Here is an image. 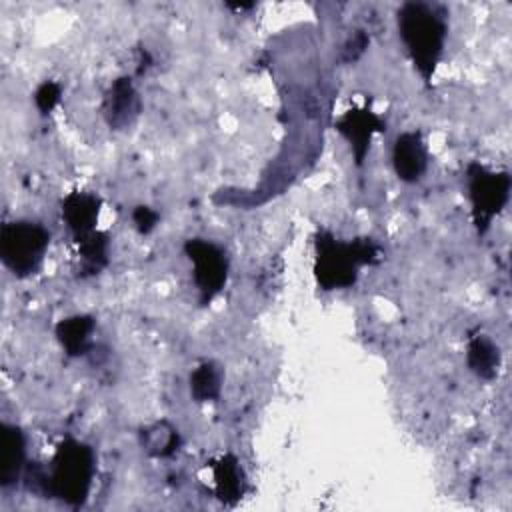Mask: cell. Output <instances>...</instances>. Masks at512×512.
Here are the masks:
<instances>
[{"instance_id": "obj_1", "label": "cell", "mask_w": 512, "mask_h": 512, "mask_svg": "<svg viewBox=\"0 0 512 512\" xmlns=\"http://www.w3.org/2000/svg\"><path fill=\"white\" fill-rule=\"evenodd\" d=\"M398 30L418 74L430 82L446 40L444 18L424 2H406L398 10Z\"/></svg>"}, {"instance_id": "obj_2", "label": "cell", "mask_w": 512, "mask_h": 512, "mask_svg": "<svg viewBox=\"0 0 512 512\" xmlns=\"http://www.w3.org/2000/svg\"><path fill=\"white\" fill-rule=\"evenodd\" d=\"M378 258L380 250L370 238L340 242L330 232H320L316 238L314 274L324 290L348 288L356 282L360 266L374 264Z\"/></svg>"}, {"instance_id": "obj_3", "label": "cell", "mask_w": 512, "mask_h": 512, "mask_svg": "<svg viewBox=\"0 0 512 512\" xmlns=\"http://www.w3.org/2000/svg\"><path fill=\"white\" fill-rule=\"evenodd\" d=\"M94 478V452L78 440L58 444L48 470L50 496L68 506H82L90 494Z\"/></svg>"}, {"instance_id": "obj_4", "label": "cell", "mask_w": 512, "mask_h": 512, "mask_svg": "<svg viewBox=\"0 0 512 512\" xmlns=\"http://www.w3.org/2000/svg\"><path fill=\"white\" fill-rule=\"evenodd\" d=\"M50 244L48 230L30 220H14L6 222L0 230V256L4 266L14 276H28L32 274Z\"/></svg>"}, {"instance_id": "obj_5", "label": "cell", "mask_w": 512, "mask_h": 512, "mask_svg": "<svg viewBox=\"0 0 512 512\" xmlns=\"http://www.w3.org/2000/svg\"><path fill=\"white\" fill-rule=\"evenodd\" d=\"M468 196L472 206V222L480 234L490 228L494 216L502 212L510 196L508 172H496L480 162L468 166Z\"/></svg>"}, {"instance_id": "obj_6", "label": "cell", "mask_w": 512, "mask_h": 512, "mask_svg": "<svg viewBox=\"0 0 512 512\" xmlns=\"http://www.w3.org/2000/svg\"><path fill=\"white\" fill-rule=\"evenodd\" d=\"M184 252L192 262L194 284L200 292V302H210L228 278V260L224 252L202 238H190L184 244Z\"/></svg>"}, {"instance_id": "obj_7", "label": "cell", "mask_w": 512, "mask_h": 512, "mask_svg": "<svg viewBox=\"0 0 512 512\" xmlns=\"http://www.w3.org/2000/svg\"><path fill=\"white\" fill-rule=\"evenodd\" d=\"M336 130L348 140L356 164L362 166V162L368 154V148H370V140L376 132L384 130V122L368 106H362V108L346 110L336 120Z\"/></svg>"}, {"instance_id": "obj_8", "label": "cell", "mask_w": 512, "mask_h": 512, "mask_svg": "<svg viewBox=\"0 0 512 512\" xmlns=\"http://www.w3.org/2000/svg\"><path fill=\"white\" fill-rule=\"evenodd\" d=\"M428 152L418 132H402L392 146V166L402 182H418L426 172Z\"/></svg>"}, {"instance_id": "obj_9", "label": "cell", "mask_w": 512, "mask_h": 512, "mask_svg": "<svg viewBox=\"0 0 512 512\" xmlns=\"http://www.w3.org/2000/svg\"><path fill=\"white\" fill-rule=\"evenodd\" d=\"M100 198L90 192H70L62 200V220L72 232L74 240H80L96 230L100 216Z\"/></svg>"}, {"instance_id": "obj_10", "label": "cell", "mask_w": 512, "mask_h": 512, "mask_svg": "<svg viewBox=\"0 0 512 512\" xmlns=\"http://www.w3.org/2000/svg\"><path fill=\"white\" fill-rule=\"evenodd\" d=\"M26 470V438L14 424L0 426V486L10 488Z\"/></svg>"}, {"instance_id": "obj_11", "label": "cell", "mask_w": 512, "mask_h": 512, "mask_svg": "<svg viewBox=\"0 0 512 512\" xmlns=\"http://www.w3.org/2000/svg\"><path fill=\"white\" fill-rule=\"evenodd\" d=\"M140 112V100L130 78H116L104 96V116L114 130H122L134 122Z\"/></svg>"}, {"instance_id": "obj_12", "label": "cell", "mask_w": 512, "mask_h": 512, "mask_svg": "<svg viewBox=\"0 0 512 512\" xmlns=\"http://www.w3.org/2000/svg\"><path fill=\"white\" fill-rule=\"evenodd\" d=\"M212 478H214V492L220 502L234 504L244 494V472L236 456L224 454L212 462Z\"/></svg>"}, {"instance_id": "obj_13", "label": "cell", "mask_w": 512, "mask_h": 512, "mask_svg": "<svg viewBox=\"0 0 512 512\" xmlns=\"http://www.w3.org/2000/svg\"><path fill=\"white\" fill-rule=\"evenodd\" d=\"M94 318L88 314H74L56 324V338L68 356H82L88 352L90 336L94 332Z\"/></svg>"}, {"instance_id": "obj_14", "label": "cell", "mask_w": 512, "mask_h": 512, "mask_svg": "<svg viewBox=\"0 0 512 512\" xmlns=\"http://www.w3.org/2000/svg\"><path fill=\"white\" fill-rule=\"evenodd\" d=\"M466 360L470 370L478 378L492 380L500 368V350L488 336L478 334V336H472L468 342Z\"/></svg>"}, {"instance_id": "obj_15", "label": "cell", "mask_w": 512, "mask_h": 512, "mask_svg": "<svg viewBox=\"0 0 512 512\" xmlns=\"http://www.w3.org/2000/svg\"><path fill=\"white\" fill-rule=\"evenodd\" d=\"M142 446L150 456L166 458L178 450L180 434L170 422L160 420L142 430Z\"/></svg>"}, {"instance_id": "obj_16", "label": "cell", "mask_w": 512, "mask_h": 512, "mask_svg": "<svg viewBox=\"0 0 512 512\" xmlns=\"http://www.w3.org/2000/svg\"><path fill=\"white\" fill-rule=\"evenodd\" d=\"M222 388V378L218 368L212 362L200 364L192 374H190V394L198 402H214L220 396Z\"/></svg>"}, {"instance_id": "obj_17", "label": "cell", "mask_w": 512, "mask_h": 512, "mask_svg": "<svg viewBox=\"0 0 512 512\" xmlns=\"http://www.w3.org/2000/svg\"><path fill=\"white\" fill-rule=\"evenodd\" d=\"M76 244L84 266L90 272H98L108 264V236L104 232L94 230L88 236L76 240Z\"/></svg>"}, {"instance_id": "obj_18", "label": "cell", "mask_w": 512, "mask_h": 512, "mask_svg": "<svg viewBox=\"0 0 512 512\" xmlns=\"http://www.w3.org/2000/svg\"><path fill=\"white\" fill-rule=\"evenodd\" d=\"M60 86L52 80H46L42 82L36 92H34V102H36V108L42 112V114H48L54 110V106L60 102Z\"/></svg>"}, {"instance_id": "obj_19", "label": "cell", "mask_w": 512, "mask_h": 512, "mask_svg": "<svg viewBox=\"0 0 512 512\" xmlns=\"http://www.w3.org/2000/svg\"><path fill=\"white\" fill-rule=\"evenodd\" d=\"M158 212L152 210L150 206H136L134 212H132V220L138 228L140 234H148L154 230V226L158 224Z\"/></svg>"}, {"instance_id": "obj_20", "label": "cell", "mask_w": 512, "mask_h": 512, "mask_svg": "<svg viewBox=\"0 0 512 512\" xmlns=\"http://www.w3.org/2000/svg\"><path fill=\"white\" fill-rule=\"evenodd\" d=\"M366 44H368L366 34H364V32H358V34L346 44V48H344V58H346V60H356V58L364 52Z\"/></svg>"}]
</instances>
